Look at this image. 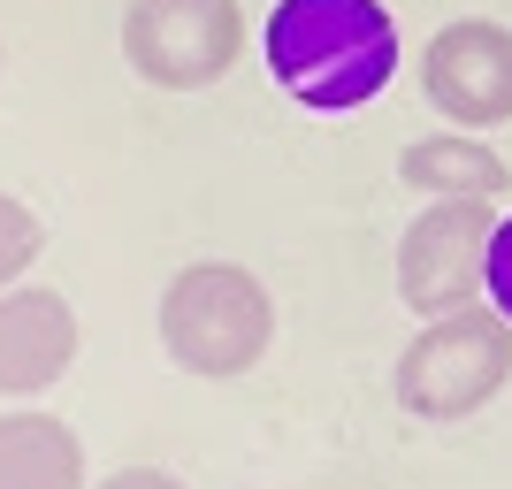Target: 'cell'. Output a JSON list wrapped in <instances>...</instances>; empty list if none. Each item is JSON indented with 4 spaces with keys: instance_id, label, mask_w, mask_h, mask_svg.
Instances as JSON below:
<instances>
[{
    "instance_id": "obj_1",
    "label": "cell",
    "mask_w": 512,
    "mask_h": 489,
    "mask_svg": "<svg viewBox=\"0 0 512 489\" xmlns=\"http://www.w3.org/2000/svg\"><path fill=\"white\" fill-rule=\"evenodd\" d=\"M260 46H268V77L314 115H352L398 77L390 0H276Z\"/></svg>"
},
{
    "instance_id": "obj_2",
    "label": "cell",
    "mask_w": 512,
    "mask_h": 489,
    "mask_svg": "<svg viewBox=\"0 0 512 489\" xmlns=\"http://www.w3.org/2000/svg\"><path fill=\"white\" fill-rule=\"evenodd\" d=\"M276 344V298L237 260H192L161 291V352L199 383H230L268 360Z\"/></svg>"
},
{
    "instance_id": "obj_3",
    "label": "cell",
    "mask_w": 512,
    "mask_h": 489,
    "mask_svg": "<svg viewBox=\"0 0 512 489\" xmlns=\"http://www.w3.org/2000/svg\"><path fill=\"white\" fill-rule=\"evenodd\" d=\"M505 383H512V321L490 298L421 321V337L390 367V398L406 405L413 421H467Z\"/></svg>"
},
{
    "instance_id": "obj_4",
    "label": "cell",
    "mask_w": 512,
    "mask_h": 489,
    "mask_svg": "<svg viewBox=\"0 0 512 489\" xmlns=\"http://www.w3.org/2000/svg\"><path fill=\"white\" fill-rule=\"evenodd\" d=\"M490 237L497 199H428L398 237V298L421 321L490 298Z\"/></svg>"
},
{
    "instance_id": "obj_5",
    "label": "cell",
    "mask_w": 512,
    "mask_h": 489,
    "mask_svg": "<svg viewBox=\"0 0 512 489\" xmlns=\"http://www.w3.org/2000/svg\"><path fill=\"white\" fill-rule=\"evenodd\" d=\"M245 54V8L237 0H130L123 62L161 92H207Z\"/></svg>"
},
{
    "instance_id": "obj_6",
    "label": "cell",
    "mask_w": 512,
    "mask_h": 489,
    "mask_svg": "<svg viewBox=\"0 0 512 489\" xmlns=\"http://www.w3.org/2000/svg\"><path fill=\"white\" fill-rule=\"evenodd\" d=\"M421 92L451 130H497L512 123V31L490 16L444 23L421 46Z\"/></svg>"
},
{
    "instance_id": "obj_7",
    "label": "cell",
    "mask_w": 512,
    "mask_h": 489,
    "mask_svg": "<svg viewBox=\"0 0 512 489\" xmlns=\"http://www.w3.org/2000/svg\"><path fill=\"white\" fill-rule=\"evenodd\" d=\"M77 360V314L62 291L16 283L0 291V398H39Z\"/></svg>"
},
{
    "instance_id": "obj_8",
    "label": "cell",
    "mask_w": 512,
    "mask_h": 489,
    "mask_svg": "<svg viewBox=\"0 0 512 489\" xmlns=\"http://www.w3.org/2000/svg\"><path fill=\"white\" fill-rule=\"evenodd\" d=\"M398 184H413L428 199H505L512 169L482 130H428L398 153Z\"/></svg>"
},
{
    "instance_id": "obj_9",
    "label": "cell",
    "mask_w": 512,
    "mask_h": 489,
    "mask_svg": "<svg viewBox=\"0 0 512 489\" xmlns=\"http://www.w3.org/2000/svg\"><path fill=\"white\" fill-rule=\"evenodd\" d=\"M0 489H85V444L54 413H0Z\"/></svg>"
},
{
    "instance_id": "obj_10",
    "label": "cell",
    "mask_w": 512,
    "mask_h": 489,
    "mask_svg": "<svg viewBox=\"0 0 512 489\" xmlns=\"http://www.w3.org/2000/svg\"><path fill=\"white\" fill-rule=\"evenodd\" d=\"M39 245H46L39 214L23 207V199L0 192V291H16V283H23V268L39 260Z\"/></svg>"
},
{
    "instance_id": "obj_11",
    "label": "cell",
    "mask_w": 512,
    "mask_h": 489,
    "mask_svg": "<svg viewBox=\"0 0 512 489\" xmlns=\"http://www.w3.org/2000/svg\"><path fill=\"white\" fill-rule=\"evenodd\" d=\"M490 306L512 321V214H497V237H490Z\"/></svg>"
},
{
    "instance_id": "obj_12",
    "label": "cell",
    "mask_w": 512,
    "mask_h": 489,
    "mask_svg": "<svg viewBox=\"0 0 512 489\" xmlns=\"http://www.w3.org/2000/svg\"><path fill=\"white\" fill-rule=\"evenodd\" d=\"M92 489H184V482L161 474V467H123V474H107V482H92Z\"/></svg>"
}]
</instances>
